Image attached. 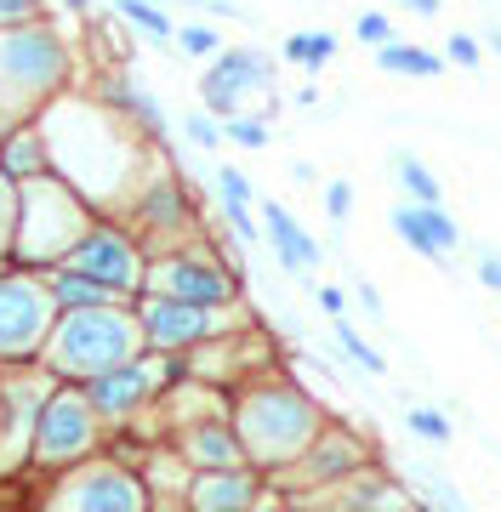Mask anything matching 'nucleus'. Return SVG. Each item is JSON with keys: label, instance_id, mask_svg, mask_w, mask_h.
<instances>
[{"label": "nucleus", "instance_id": "1", "mask_svg": "<svg viewBox=\"0 0 501 512\" xmlns=\"http://www.w3.org/2000/svg\"><path fill=\"white\" fill-rule=\"evenodd\" d=\"M234 433H240V450L251 467L262 473H285V467H297L302 450L325 433V410H319L297 382H257L251 393H240L234 404Z\"/></svg>", "mask_w": 501, "mask_h": 512}, {"label": "nucleus", "instance_id": "2", "mask_svg": "<svg viewBox=\"0 0 501 512\" xmlns=\"http://www.w3.org/2000/svg\"><path fill=\"white\" fill-rule=\"evenodd\" d=\"M143 359V325L120 308H80L63 313L52 330V365L63 376H109V370Z\"/></svg>", "mask_w": 501, "mask_h": 512}, {"label": "nucleus", "instance_id": "3", "mask_svg": "<svg viewBox=\"0 0 501 512\" xmlns=\"http://www.w3.org/2000/svg\"><path fill=\"white\" fill-rule=\"evenodd\" d=\"M86 234H92V228H86V211H80V200L69 194V188H57V183L29 188V222H23L18 256L52 262V256H69Z\"/></svg>", "mask_w": 501, "mask_h": 512}, {"label": "nucleus", "instance_id": "4", "mask_svg": "<svg viewBox=\"0 0 501 512\" xmlns=\"http://www.w3.org/2000/svg\"><path fill=\"white\" fill-rule=\"evenodd\" d=\"M143 285H149V296L194 302V308H234V296H240V274H228L217 256H188V251L149 262Z\"/></svg>", "mask_w": 501, "mask_h": 512}, {"label": "nucleus", "instance_id": "5", "mask_svg": "<svg viewBox=\"0 0 501 512\" xmlns=\"http://www.w3.org/2000/svg\"><path fill=\"white\" fill-rule=\"evenodd\" d=\"M274 86V57L257 52V46H223V57H211V69L200 80V103L205 114H234L245 109V97L251 92H268Z\"/></svg>", "mask_w": 501, "mask_h": 512}, {"label": "nucleus", "instance_id": "6", "mask_svg": "<svg viewBox=\"0 0 501 512\" xmlns=\"http://www.w3.org/2000/svg\"><path fill=\"white\" fill-rule=\"evenodd\" d=\"M137 325H143V342L160 353H188L205 348L211 336H223L228 319L223 308H194V302H171V296H143L137 302Z\"/></svg>", "mask_w": 501, "mask_h": 512}, {"label": "nucleus", "instance_id": "7", "mask_svg": "<svg viewBox=\"0 0 501 512\" xmlns=\"http://www.w3.org/2000/svg\"><path fill=\"white\" fill-rule=\"evenodd\" d=\"M69 69V52H63V40L52 29H12V35H0V74H6V86L12 92H52L57 80Z\"/></svg>", "mask_w": 501, "mask_h": 512}, {"label": "nucleus", "instance_id": "8", "mask_svg": "<svg viewBox=\"0 0 501 512\" xmlns=\"http://www.w3.org/2000/svg\"><path fill=\"white\" fill-rule=\"evenodd\" d=\"M63 262H69V274L103 285L109 296L137 291V285H143V274H149V262L137 256V245H131L126 234H114V228H92L75 251L63 256Z\"/></svg>", "mask_w": 501, "mask_h": 512}, {"label": "nucleus", "instance_id": "9", "mask_svg": "<svg viewBox=\"0 0 501 512\" xmlns=\"http://www.w3.org/2000/svg\"><path fill=\"white\" fill-rule=\"evenodd\" d=\"M365 467H371V444L359 439V433H348V427L325 421V433H319V439L302 450L297 467H285V473L297 478V484H308V490H336V484H348V478L365 473Z\"/></svg>", "mask_w": 501, "mask_h": 512}, {"label": "nucleus", "instance_id": "10", "mask_svg": "<svg viewBox=\"0 0 501 512\" xmlns=\"http://www.w3.org/2000/svg\"><path fill=\"white\" fill-rule=\"evenodd\" d=\"M52 512H149V490L120 467H86L63 484Z\"/></svg>", "mask_w": 501, "mask_h": 512}, {"label": "nucleus", "instance_id": "11", "mask_svg": "<svg viewBox=\"0 0 501 512\" xmlns=\"http://www.w3.org/2000/svg\"><path fill=\"white\" fill-rule=\"evenodd\" d=\"M52 296L29 279H0V353H29L52 330Z\"/></svg>", "mask_w": 501, "mask_h": 512}, {"label": "nucleus", "instance_id": "12", "mask_svg": "<svg viewBox=\"0 0 501 512\" xmlns=\"http://www.w3.org/2000/svg\"><path fill=\"white\" fill-rule=\"evenodd\" d=\"M92 399L80 393H52L46 416H40V456L46 461H69L92 450Z\"/></svg>", "mask_w": 501, "mask_h": 512}, {"label": "nucleus", "instance_id": "13", "mask_svg": "<svg viewBox=\"0 0 501 512\" xmlns=\"http://www.w3.org/2000/svg\"><path fill=\"white\" fill-rule=\"evenodd\" d=\"M393 234L405 239L416 256H427V262H445L450 251H462V222L450 217L445 205H399L393 211Z\"/></svg>", "mask_w": 501, "mask_h": 512}, {"label": "nucleus", "instance_id": "14", "mask_svg": "<svg viewBox=\"0 0 501 512\" xmlns=\"http://www.w3.org/2000/svg\"><path fill=\"white\" fill-rule=\"evenodd\" d=\"M154 387H160V370H154L149 359H131V365L97 376L86 399H92L97 416H131V410H143V404L154 399Z\"/></svg>", "mask_w": 501, "mask_h": 512}, {"label": "nucleus", "instance_id": "15", "mask_svg": "<svg viewBox=\"0 0 501 512\" xmlns=\"http://www.w3.org/2000/svg\"><path fill=\"white\" fill-rule=\"evenodd\" d=\"M262 234H268V245H274V256H279V268L285 274H297V279H308L319 268V239L302 228L291 211L279 200H262Z\"/></svg>", "mask_w": 501, "mask_h": 512}, {"label": "nucleus", "instance_id": "16", "mask_svg": "<svg viewBox=\"0 0 501 512\" xmlns=\"http://www.w3.org/2000/svg\"><path fill=\"white\" fill-rule=\"evenodd\" d=\"M257 501H262V478L251 467L194 473V484H188V507L194 512H251Z\"/></svg>", "mask_w": 501, "mask_h": 512}, {"label": "nucleus", "instance_id": "17", "mask_svg": "<svg viewBox=\"0 0 501 512\" xmlns=\"http://www.w3.org/2000/svg\"><path fill=\"white\" fill-rule=\"evenodd\" d=\"M183 456L200 467V473H228V467H245L240 433L234 421H194L183 433Z\"/></svg>", "mask_w": 501, "mask_h": 512}, {"label": "nucleus", "instance_id": "18", "mask_svg": "<svg viewBox=\"0 0 501 512\" xmlns=\"http://www.w3.org/2000/svg\"><path fill=\"white\" fill-rule=\"evenodd\" d=\"M399 507H405V490H399L382 467L353 473L348 484H336V495H331V512H399Z\"/></svg>", "mask_w": 501, "mask_h": 512}, {"label": "nucleus", "instance_id": "19", "mask_svg": "<svg viewBox=\"0 0 501 512\" xmlns=\"http://www.w3.org/2000/svg\"><path fill=\"white\" fill-rule=\"evenodd\" d=\"M376 69L382 74H410V80H433V74H445V52H433L422 40H388L382 52H376Z\"/></svg>", "mask_w": 501, "mask_h": 512}, {"label": "nucleus", "instance_id": "20", "mask_svg": "<svg viewBox=\"0 0 501 512\" xmlns=\"http://www.w3.org/2000/svg\"><path fill=\"white\" fill-rule=\"evenodd\" d=\"M279 57L297 63V69H325V63L336 57V35L331 29H297V35L279 40Z\"/></svg>", "mask_w": 501, "mask_h": 512}, {"label": "nucleus", "instance_id": "21", "mask_svg": "<svg viewBox=\"0 0 501 512\" xmlns=\"http://www.w3.org/2000/svg\"><path fill=\"white\" fill-rule=\"evenodd\" d=\"M137 217L149 222V228H177V222L188 217V200H183V188L171 183V177H160V183L143 194V205H137Z\"/></svg>", "mask_w": 501, "mask_h": 512}, {"label": "nucleus", "instance_id": "22", "mask_svg": "<svg viewBox=\"0 0 501 512\" xmlns=\"http://www.w3.org/2000/svg\"><path fill=\"white\" fill-rule=\"evenodd\" d=\"M393 171H399V188H405L410 205H445V188H439V177L427 171V160H416V154H393Z\"/></svg>", "mask_w": 501, "mask_h": 512}, {"label": "nucleus", "instance_id": "23", "mask_svg": "<svg viewBox=\"0 0 501 512\" xmlns=\"http://www.w3.org/2000/svg\"><path fill=\"white\" fill-rule=\"evenodd\" d=\"M114 103H120V109H126L143 131H149V137H166V114H160V103H154L137 80H114Z\"/></svg>", "mask_w": 501, "mask_h": 512}, {"label": "nucleus", "instance_id": "24", "mask_svg": "<svg viewBox=\"0 0 501 512\" xmlns=\"http://www.w3.org/2000/svg\"><path fill=\"white\" fill-rule=\"evenodd\" d=\"M52 302L63 313H80V308H109V291L103 285H92V279H80V274H57V285H52Z\"/></svg>", "mask_w": 501, "mask_h": 512}, {"label": "nucleus", "instance_id": "25", "mask_svg": "<svg viewBox=\"0 0 501 512\" xmlns=\"http://www.w3.org/2000/svg\"><path fill=\"white\" fill-rule=\"evenodd\" d=\"M114 12H120L126 23H137L149 40H171V18L154 6V0H114Z\"/></svg>", "mask_w": 501, "mask_h": 512}, {"label": "nucleus", "instance_id": "26", "mask_svg": "<svg viewBox=\"0 0 501 512\" xmlns=\"http://www.w3.org/2000/svg\"><path fill=\"white\" fill-rule=\"evenodd\" d=\"M336 348L348 353V359H353L359 370H371V376H382V370H388V359H382V353H376L371 342H365V336H359V330L348 325V319H336Z\"/></svg>", "mask_w": 501, "mask_h": 512}, {"label": "nucleus", "instance_id": "27", "mask_svg": "<svg viewBox=\"0 0 501 512\" xmlns=\"http://www.w3.org/2000/svg\"><path fill=\"white\" fill-rule=\"evenodd\" d=\"M405 427L416 433V439H427V444H450V433H456V427H450V416H445V410H433V404H410Z\"/></svg>", "mask_w": 501, "mask_h": 512}, {"label": "nucleus", "instance_id": "28", "mask_svg": "<svg viewBox=\"0 0 501 512\" xmlns=\"http://www.w3.org/2000/svg\"><path fill=\"white\" fill-rule=\"evenodd\" d=\"M223 137H228L234 148H251V154L274 143V131H268V120H257V114H234V120L223 126Z\"/></svg>", "mask_w": 501, "mask_h": 512}, {"label": "nucleus", "instance_id": "29", "mask_svg": "<svg viewBox=\"0 0 501 512\" xmlns=\"http://www.w3.org/2000/svg\"><path fill=\"white\" fill-rule=\"evenodd\" d=\"M217 200H223V211H251V177H245L240 165L217 171Z\"/></svg>", "mask_w": 501, "mask_h": 512}, {"label": "nucleus", "instance_id": "30", "mask_svg": "<svg viewBox=\"0 0 501 512\" xmlns=\"http://www.w3.org/2000/svg\"><path fill=\"white\" fill-rule=\"evenodd\" d=\"M177 46H183L188 57H223V35H217L211 23H183V29H177Z\"/></svg>", "mask_w": 501, "mask_h": 512}, {"label": "nucleus", "instance_id": "31", "mask_svg": "<svg viewBox=\"0 0 501 512\" xmlns=\"http://www.w3.org/2000/svg\"><path fill=\"white\" fill-rule=\"evenodd\" d=\"M353 35L365 40L371 52H382L388 40H399V35H393V18H388V12H359V23H353Z\"/></svg>", "mask_w": 501, "mask_h": 512}, {"label": "nucleus", "instance_id": "32", "mask_svg": "<svg viewBox=\"0 0 501 512\" xmlns=\"http://www.w3.org/2000/svg\"><path fill=\"white\" fill-rule=\"evenodd\" d=\"M445 63H456V69H479V63H484V40L456 29V35L445 40Z\"/></svg>", "mask_w": 501, "mask_h": 512}, {"label": "nucleus", "instance_id": "33", "mask_svg": "<svg viewBox=\"0 0 501 512\" xmlns=\"http://www.w3.org/2000/svg\"><path fill=\"white\" fill-rule=\"evenodd\" d=\"M40 160H46V154H40L35 131H29V137H18V143L6 148V171H12V177H23V171H40Z\"/></svg>", "mask_w": 501, "mask_h": 512}, {"label": "nucleus", "instance_id": "34", "mask_svg": "<svg viewBox=\"0 0 501 512\" xmlns=\"http://www.w3.org/2000/svg\"><path fill=\"white\" fill-rule=\"evenodd\" d=\"M183 131H188V143H194V148H217V143H223V126H217V120H211V114H188V120H183Z\"/></svg>", "mask_w": 501, "mask_h": 512}, {"label": "nucleus", "instance_id": "35", "mask_svg": "<svg viewBox=\"0 0 501 512\" xmlns=\"http://www.w3.org/2000/svg\"><path fill=\"white\" fill-rule=\"evenodd\" d=\"M325 211H331V222H348L353 217V183H325Z\"/></svg>", "mask_w": 501, "mask_h": 512}, {"label": "nucleus", "instance_id": "36", "mask_svg": "<svg viewBox=\"0 0 501 512\" xmlns=\"http://www.w3.org/2000/svg\"><path fill=\"white\" fill-rule=\"evenodd\" d=\"M479 285L501 296V251H484V256H479Z\"/></svg>", "mask_w": 501, "mask_h": 512}, {"label": "nucleus", "instance_id": "37", "mask_svg": "<svg viewBox=\"0 0 501 512\" xmlns=\"http://www.w3.org/2000/svg\"><path fill=\"white\" fill-rule=\"evenodd\" d=\"M40 12V0H0V23H29Z\"/></svg>", "mask_w": 501, "mask_h": 512}, {"label": "nucleus", "instance_id": "38", "mask_svg": "<svg viewBox=\"0 0 501 512\" xmlns=\"http://www.w3.org/2000/svg\"><path fill=\"white\" fill-rule=\"evenodd\" d=\"M188 6H200V12H217V18H251L240 0H188Z\"/></svg>", "mask_w": 501, "mask_h": 512}, {"label": "nucleus", "instance_id": "39", "mask_svg": "<svg viewBox=\"0 0 501 512\" xmlns=\"http://www.w3.org/2000/svg\"><path fill=\"white\" fill-rule=\"evenodd\" d=\"M319 308L331 313V319H348V296L336 291V285H319Z\"/></svg>", "mask_w": 501, "mask_h": 512}, {"label": "nucleus", "instance_id": "40", "mask_svg": "<svg viewBox=\"0 0 501 512\" xmlns=\"http://www.w3.org/2000/svg\"><path fill=\"white\" fill-rule=\"evenodd\" d=\"M353 296H359V308L371 313V319H382V291H376L371 279H359V285H353Z\"/></svg>", "mask_w": 501, "mask_h": 512}, {"label": "nucleus", "instance_id": "41", "mask_svg": "<svg viewBox=\"0 0 501 512\" xmlns=\"http://www.w3.org/2000/svg\"><path fill=\"white\" fill-rule=\"evenodd\" d=\"M12 234V177H0V245Z\"/></svg>", "mask_w": 501, "mask_h": 512}, {"label": "nucleus", "instance_id": "42", "mask_svg": "<svg viewBox=\"0 0 501 512\" xmlns=\"http://www.w3.org/2000/svg\"><path fill=\"white\" fill-rule=\"evenodd\" d=\"M399 12H410V18H439L445 0H399Z\"/></svg>", "mask_w": 501, "mask_h": 512}, {"label": "nucleus", "instance_id": "43", "mask_svg": "<svg viewBox=\"0 0 501 512\" xmlns=\"http://www.w3.org/2000/svg\"><path fill=\"white\" fill-rule=\"evenodd\" d=\"M399 512H439V507H433V501H422V495H405V507H399Z\"/></svg>", "mask_w": 501, "mask_h": 512}, {"label": "nucleus", "instance_id": "44", "mask_svg": "<svg viewBox=\"0 0 501 512\" xmlns=\"http://www.w3.org/2000/svg\"><path fill=\"white\" fill-rule=\"evenodd\" d=\"M484 52H490V57H501V29H490V35H484Z\"/></svg>", "mask_w": 501, "mask_h": 512}, {"label": "nucleus", "instance_id": "45", "mask_svg": "<svg viewBox=\"0 0 501 512\" xmlns=\"http://www.w3.org/2000/svg\"><path fill=\"white\" fill-rule=\"evenodd\" d=\"M63 6H69V12H92V0H63Z\"/></svg>", "mask_w": 501, "mask_h": 512}]
</instances>
